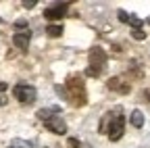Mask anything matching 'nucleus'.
Listing matches in <instances>:
<instances>
[{
	"mask_svg": "<svg viewBox=\"0 0 150 148\" xmlns=\"http://www.w3.org/2000/svg\"><path fill=\"white\" fill-rule=\"evenodd\" d=\"M123 129H125V117L121 115V106H117L112 113H106V117L100 125V132L108 134V138L112 142H117L123 136Z\"/></svg>",
	"mask_w": 150,
	"mask_h": 148,
	"instance_id": "f257e3e1",
	"label": "nucleus"
},
{
	"mask_svg": "<svg viewBox=\"0 0 150 148\" xmlns=\"http://www.w3.org/2000/svg\"><path fill=\"white\" fill-rule=\"evenodd\" d=\"M106 65V52L102 50V48H92L90 50V67H88V75H100V71H102V67Z\"/></svg>",
	"mask_w": 150,
	"mask_h": 148,
	"instance_id": "f03ea898",
	"label": "nucleus"
},
{
	"mask_svg": "<svg viewBox=\"0 0 150 148\" xmlns=\"http://www.w3.org/2000/svg\"><path fill=\"white\" fill-rule=\"evenodd\" d=\"M13 96L19 100V102H23V104H31L35 102V96H38V92L33 86H27V84H17L13 88Z\"/></svg>",
	"mask_w": 150,
	"mask_h": 148,
	"instance_id": "7ed1b4c3",
	"label": "nucleus"
},
{
	"mask_svg": "<svg viewBox=\"0 0 150 148\" xmlns=\"http://www.w3.org/2000/svg\"><path fill=\"white\" fill-rule=\"evenodd\" d=\"M67 8H69V2H54L52 6H48L44 11V17L50 21H56V19H63L67 15Z\"/></svg>",
	"mask_w": 150,
	"mask_h": 148,
	"instance_id": "20e7f679",
	"label": "nucleus"
},
{
	"mask_svg": "<svg viewBox=\"0 0 150 148\" xmlns=\"http://www.w3.org/2000/svg\"><path fill=\"white\" fill-rule=\"evenodd\" d=\"M44 125H46V129H48V132H52V134H56V136H63V134H67V123L61 119V115H54V117H50L48 121H44Z\"/></svg>",
	"mask_w": 150,
	"mask_h": 148,
	"instance_id": "39448f33",
	"label": "nucleus"
},
{
	"mask_svg": "<svg viewBox=\"0 0 150 148\" xmlns=\"http://www.w3.org/2000/svg\"><path fill=\"white\" fill-rule=\"evenodd\" d=\"M29 40H31V31H29V29H25V31H17V33L13 35V44H15L19 50H27Z\"/></svg>",
	"mask_w": 150,
	"mask_h": 148,
	"instance_id": "423d86ee",
	"label": "nucleus"
},
{
	"mask_svg": "<svg viewBox=\"0 0 150 148\" xmlns=\"http://www.w3.org/2000/svg\"><path fill=\"white\" fill-rule=\"evenodd\" d=\"M108 88H110V90L121 92V94H127V92H129V86H127V84H123L119 77H112V79L108 81Z\"/></svg>",
	"mask_w": 150,
	"mask_h": 148,
	"instance_id": "0eeeda50",
	"label": "nucleus"
},
{
	"mask_svg": "<svg viewBox=\"0 0 150 148\" xmlns=\"http://www.w3.org/2000/svg\"><path fill=\"white\" fill-rule=\"evenodd\" d=\"M129 123L134 125V127H138V129H140V127H144V113L136 108L134 113L129 115Z\"/></svg>",
	"mask_w": 150,
	"mask_h": 148,
	"instance_id": "6e6552de",
	"label": "nucleus"
},
{
	"mask_svg": "<svg viewBox=\"0 0 150 148\" xmlns=\"http://www.w3.org/2000/svg\"><path fill=\"white\" fill-rule=\"evenodd\" d=\"M8 148H33V144L27 140H21V138H15V140H11Z\"/></svg>",
	"mask_w": 150,
	"mask_h": 148,
	"instance_id": "1a4fd4ad",
	"label": "nucleus"
},
{
	"mask_svg": "<svg viewBox=\"0 0 150 148\" xmlns=\"http://www.w3.org/2000/svg\"><path fill=\"white\" fill-rule=\"evenodd\" d=\"M46 33L50 35V38H59V35L63 33V25L52 23V25H48V27H46Z\"/></svg>",
	"mask_w": 150,
	"mask_h": 148,
	"instance_id": "9d476101",
	"label": "nucleus"
},
{
	"mask_svg": "<svg viewBox=\"0 0 150 148\" xmlns=\"http://www.w3.org/2000/svg\"><path fill=\"white\" fill-rule=\"evenodd\" d=\"M56 108H40L38 110V119H42V121H48L50 117H54L52 113H54Z\"/></svg>",
	"mask_w": 150,
	"mask_h": 148,
	"instance_id": "9b49d317",
	"label": "nucleus"
},
{
	"mask_svg": "<svg viewBox=\"0 0 150 148\" xmlns=\"http://www.w3.org/2000/svg\"><path fill=\"white\" fill-rule=\"evenodd\" d=\"M54 92H56V94H59L63 100H69V92H67L65 86H54Z\"/></svg>",
	"mask_w": 150,
	"mask_h": 148,
	"instance_id": "f8f14e48",
	"label": "nucleus"
},
{
	"mask_svg": "<svg viewBox=\"0 0 150 148\" xmlns=\"http://www.w3.org/2000/svg\"><path fill=\"white\" fill-rule=\"evenodd\" d=\"M131 38H134V40H144V38H146V31H142V29H131Z\"/></svg>",
	"mask_w": 150,
	"mask_h": 148,
	"instance_id": "ddd939ff",
	"label": "nucleus"
},
{
	"mask_svg": "<svg viewBox=\"0 0 150 148\" xmlns=\"http://www.w3.org/2000/svg\"><path fill=\"white\" fill-rule=\"evenodd\" d=\"M117 15H119V21H121V23H129V19H131V15L125 13V11H119Z\"/></svg>",
	"mask_w": 150,
	"mask_h": 148,
	"instance_id": "4468645a",
	"label": "nucleus"
},
{
	"mask_svg": "<svg viewBox=\"0 0 150 148\" xmlns=\"http://www.w3.org/2000/svg\"><path fill=\"white\" fill-rule=\"evenodd\" d=\"M15 27L21 29V31H25V29H27V21H25V19H17V21H15Z\"/></svg>",
	"mask_w": 150,
	"mask_h": 148,
	"instance_id": "2eb2a0df",
	"label": "nucleus"
},
{
	"mask_svg": "<svg viewBox=\"0 0 150 148\" xmlns=\"http://www.w3.org/2000/svg\"><path fill=\"white\" fill-rule=\"evenodd\" d=\"M69 146H71V148H79V146H81V142H79L77 138H69Z\"/></svg>",
	"mask_w": 150,
	"mask_h": 148,
	"instance_id": "dca6fc26",
	"label": "nucleus"
},
{
	"mask_svg": "<svg viewBox=\"0 0 150 148\" xmlns=\"http://www.w3.org/2000/svg\"><path fill=\"white\" fill-rule=\"evenodd\" d=\"M23 6H25V8H33V6H35V2H33V0H29V2L25 0V2H23Z\"/></svg>",
	"mask_w": 150,
	"mask_h": 148,
	"instance_id": "f3484780",
	"label": "nucleus"
},
{
	"mask_svg": "<svg viewBox=\"0 0 150 148\" xmlns=\"http://www.w3.org/2000/svg\"><path fill=\"white\" fill-rule=\"evenodd\" d=\"M6 90V84H2V81H0V92H4Z\"/></svg>",
	"mask_w": 150,
	"mask_h": 148,
	"instance_id": "a211bd4d",
	"label": "nucleus"
}]
</instances>
